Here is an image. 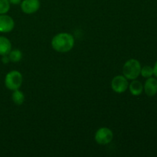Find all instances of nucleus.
Masks as SVG:
<instances>
[{"label":"nucleus","mask_w":157,"mask_h":157,"mask_svg":"<svg viewBox=\"0 0 157 157\" xmlns=\"http://www.w3.org/2000/svg\"><path fill=\"white\" fill-rule=\"evenodd\" d=\"M41 3L39 0H23L21 2V9L24 13L33 14L39 9Z\"/></svg>","instance_id":"nucleus-7"},{"label":"nucleus","mask_w":157,"mask_h":157,"mask_svg":"<svg viewBox=\"0 0 157 157\" xmlns=\"http://www.w3.org/2000/svg\"><path fill=\"white\" fill-rule=\"evenodd\" d=\"M141 64L136 59H130L126 61L123 67V74L127 80H135L140 76Z\"/></svg>","instance_id":"nucleus-2"},{"label":"nucleus","mask_w":157,"mask_h":157,"mask_svg":"<svg viewBox=\"0 0 157 157\" xmlns=\"http://www.w3.org/2000/svg\"><path fill=\"white\" fill-rule=\"evenodd\" d=\"M15 27V21L13 18L6 14L0 15V32L7 33L13 30Z\"/></svg>","instance_id":"nucleus-6"},{"label":"nucleus","mask_w":157,"mask_h":157,"mask_svg":"<svg viewBox=\"0 0 157 157\" xmlns=\"http://www.w3.org/2000/svg\"><path fill=\"white\" fill-rule=\"evenodd\" d=\"M140 75H142L144 78H149L153 75V68L150 66H144V67H141Z\"/></svg>","instance_id":"nucleus-13"},{"label":"nucleus","mask_w":157,"mask_h":157,"mask_svg":"<svg viewBox=\"0 0 157 157\" xmlns=\"http://www.w3.org/2000/svg\"><path fill=\"white\" fill-rule=\"evenodd\" d=\"M113 138V133L110 129L107 127L100 128L94 136L95 141L100 145H107L110 144Z\"/></svg>","instance_id":"nucleus-4"},{"label":"nucleus","mask_w":157,"mask_h":157,"mask_svg":"<svg viewBox=\"0 0 157 157\" xmlns=\"http://www.w3.org/2000/svg\"><path fill=\"white\" fill-rule=\"evenodd\" d=\"M9 3L12 5H18L21 4V0H9Z\"/></svg>","instance_id":"nucleus-16"},{"label":"nucleus","mask_w":157,"mask_h":157,"mask_svg":"<svg viewBox=\"0 0 157 157\" xmlns=\"http://www.w3.org/2000/svg\"><path fill=\"white\" fill-rule=\"evenodd\" d=\"M129 89L130 91L133 96H139L141 94L144 90V86H143L142 83L139 81H136V79L133 80L129 85Z\"/></svg>","instance_id":"nucleus-10"},{"label":"nucleus","mask_w":157,"mask_h":157,"mask_svg":"<svg viewBox=\"0 0 157 157\" xmlns=\"http://www.w3.org/2000/svg\"><path fill=\"white\" fill-rule=\"evenodd\" d=\"M75 38L73 35L67 32H61L55 35L52 40V47L60 53H66L73 48Z\"/></svg>","instance_id":"nucleus-1"},{"label":"nucleus","mask_w":157,"mask_h":157,"mask_svg":"<svg viewBox=\"0 0 157 157\" xmlns=\"http://www.w3.org/2000/svg\"><path fill=\"white\" fill-rule=\"evenodd\" d=\"M10 61V60H9V58L8 55H3L2 58V62L3 63V64H8V63Z\"/></svg>","instance_id":"nucleus-15"},{"label":"nucleus","mask_w":157,"mask_h":157,"mask_svg":"<svg viewBox=\"0 0 157 157\" xmlns=\"http://www.w3.org/2000/svg\"><path fill=\"white\" fill-rule=\"evenodd\" d=\"M144 90L148 97H153L157 94V80L154 78H147L144 86Z\"/></svg>","instance_id":"nucleus-8"},{"label":"nucleus","mask_w":157,"mask_h":157,"mask_svg":"<svg viewBox=\"0 0 157 157\" xmlns=\"http://www.w3.org/2000/svg\"><path fill=\"white\" fill-rule=\"evenodd\" d=\"M8 56H9L10 61H12V62H18V61H21V58H22V54L20 50L15 49V50L12 51L11 50Z\"/></svg>","instance_id":"nucleus-12"},{"label":"nucleus","mask_w":157,"mask_h":157,"mask_svg":"<svg viewBox=\"0 0 157 157\" xmlns=\"http://www.w3.org/2000/svg\"><path fill=\"white\" fill-rule=\"evenodd\" d=\"M10 9L9 0H0V15L6 14Z\"/></svg>","instance_id":"nucleus-14"},{"label":"nucleus","mask_w":157,"mask_h":157,"mask_svg":"<svg viewBox=\"0 0 157 157\" xmlns=\"http://www.w3.org/2000/svg\"><path fill=\"white\" fill-rule=\"evenodd\" d=\"M12 50V44L9 38L0 36V55H8Z\"/></svg>","instance_id":"nucleus-9"},{"label":"nucleus","mask_w":157,"mask_h":157,"mask_svg":"<svg viewBox=\"0 0 157 157\" xmlns=\"http://www.w3.org/2000/svg\"><path fill=\"white\" fill-rule=\"evenodd\" d=\"M23 81L21 74L18 71H12L6 75L5 85L9 90H15L20 88Z\"/></svg>","instance_id":"nucleus-3"},{"label":"nucleus","mask_w":157,"mask_h":157,"mask_svg":"<svg viewBox=\"0 0 157 157\" xmlns=\"http://www.w3.org/2000/svg\"><path fill=\"white\" fill-rule=\"evenodd\" d=\"M12 98L14 104H16V105H21V104L25 102L24 94H23L21 91H20L18 89V90H13Z\"/></svg>","instance_id":"nucleus-11"},{"label":"nucleus","mask_w":157,"mask_h":157,"mask_svg":"<svg viewBox=\"0 0 157 157\" xmlns=\"http://www.w3.org/2000/svg\"><path fill=\"white\" fill-rule=\"evenodd\" d=\"M153 75H154L157 78V61L156 62V64H155L154 67H153Z\"/></svg>","instance_id":"nucleus-17"},{"label":"nucleus","mask_w":157,"mask_h":157,"mask_svg":"<svg viewBox=\"0 0 157 157\" xmlns=\"http://www.w3.org/2000/svg\"><path fill=\"white\" fill-rule=\"evenodd\" d=\"M128 87V81L124 75L115 76L111 81V88L116 93H124L127 90Z\"/></svg>","instance_id":"nucleus-5"}]
</instances>
